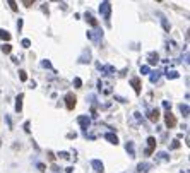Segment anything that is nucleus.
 <instances>
[{
    "mask_svg": "<svg viewBox=\"0 0 190 173\" xmlns=\"http://www.w3.org/2000/svg\"><path fill=\"white\" fill-rule=\"evenodd\" d=\"M99 12L104 17V21L110 22V17H112V5H110L108 2H103V4L99 5Z\"/></svg>",
    "mask_w": 190,
    "mask_h": 173,
    "instance_id": "nucleus-1",
    "label": "nucleus"
},
{
    "mask_svg": "<svg viewBox=\"0 0 190 173\" xmlns=\"http://www.w3.org/2000/svg\"><path fill=\"white\" fill-rule=\"evenodd\" d=\"M164 122H166L168 129H175L176 127V118H175V115L171 113V110H166V113H164Z\"/></svg>",
    "mask_w": 190,
    "mask_h": 173,
    "instance_id": "nucleus-2",
    "label": "nucleus"
},
{
    "mask_svg": "<svg viewBox=\"0 0 190 173\" xmlns=\"http://www.w3.org/2000/svg\"><path fill=\"white\" fill-rule=\"evenodd\" d=\"M75 105H77V98H75L74 93H67L65 94V106H67V110H74Z\"/></svg>",
    "mask_w": 190,
    "mask_h": 173,
    "instance_id": "nucleus-3",
    "label": "nucleus"
},
{
    "mask_svg": "<svg viewBox=\"0 0 190 173\" xmlns=\"http://www.w3.org/2000/svg\"><path fill=\"white\" fill-rule=\"evenodd\" d=\"M159 110H158V108H149V110H147V118H149L151 122H154V123H156L158 120H159Z\"/></svg>",
    "mask_w": 190,
    "mask_h": 173,
    "instance_id": "nucleus-4",
    "label": "nucleus"
},
{
    "mask_svg": "<svg viewBox=\"0 0 190 173\" xmlns=\"http://www.w3.org/2000/svg\"><path fill=\"white\" fill-rule=\"evenodd\" d=\"M156 147V137H147V149H146V156H151Z\"/></svg>",
    "mask_w": 190,
    "mask_h": 173,
    "instance_id": "nucleus-5",
    "label": "nucleus"
},
{
    "mask_svg": "<svg viewBox=\"0 0 190 173\" xmlns=\"http://www.w3.org/2000/svg\"><path fill=\"white\" fill-rule=\"evenodd\" d=\"M77 122H79V125H81L84 130H87V129H89V125H91V120H89L87 115H81V117L77 118Z\"/></svg>",
    "mask_w": 190,
    "mask_h": 173,
    "instance_id": "nucleus-6",
    "label": "nucleus"
},
{
    "mask_svg": "<svg viewBox=\"0 0 190 173\" xmlns=\"http://www.w3.org/2000/svg\"><path fill=\"white\" fill-rule=\"evenodd\" d=\"M130 84H132V88H134L135 94H141V88H142L141 79H139V77H132V79H130Z\"/></svg>",
    "mask_w": 190,
    "mask_h": 173,
    "instance_id": "nucleus-7",
    "label": "nucleus"
},
{
    "mask_svg": "<svg viewBox=\"0 0 190 173\" xmlns=\"http://www.w3.org/2000/svg\"><path fill=\"white\" fill-rule=\"evenodd\" d=\"M87 38L93 40L94 43H99L101 38H103V33H98V31H87Z\"/></svg>",
    "mask_w": 190,
    "mask_h": 173,
    "instance_id": "nucleus-8",
    "label": "nucleus"
},
{
    "mask_svg": "<svg viewBox=\"0 0 190 173\" xmlns=\"http://www.w3.org/2000/svg\"><path fill=\"white\" fill-rule=\"evenodd\" d=\"M79 62H81V63H89L91 62V52H89V50H84V52H82Z\"/></svg>",
    "mask_w": 190,
    "mask_h": 173,
    "instance_id": "nucleus-9",
    "label": "nucleus"
},
{
    "mask_svg": "<svg viewBox=\"0 0 190 173\" xmlns=\"http://www.w3.org/2000/svg\"><path fill=\"white\" fill-rule=\"evenodd\" d=\"M84 17H86V21L89 22V24H91V26H93V28H98V21H96V19H94V15L91 14L89 11H87L86 14H84Z\"/></svg>",
    "mask_w": 190,
    "mask_h": 173,
    "instance_id": "nucleus-10",
    "label": "nucleus"
},
{
    "mask_svg": "<svg viewBox=\"0 0 190 173\" xmlns=\"http://www.w3.org/2000/svg\"><path fill=\"white\" fill-rule=\"evenodd\" d=\"M23 100H24V94L21 93V94H17V98H15V111H21L23 110Z\"/></svg>",
    "mask_w": 190,
    "mask_h": 173,
    "instance_id": "nucleus-11",
    "label": "nucleus"
},
{
    "mask_svg": "<svg viewBox=\"0 0 190 173\" xmlns=\"http://www.w3.org/2000/svg\"><path fill=\"white\" fill-rule=\"evenodd\" d=\"M147 62H149L151 65H156V63L159 62V55H158V53H154V52H151L149 55H147Z\"/></svg>",
    "mask_w": 190,
    "mask_h": 173,
    "instance_id": "nucleus-12",
    "label": "nucleus"
},
{
    "mask_svg": "<svg viewBox=\"0 0 190 173\" xmlns=\"http://www.w3.org/2000/svg\"><path fill=\"white\" fill-rule=\"evenodd\" d=\"M91 165H93L94 171H98V173H101V171H103V170H104L103 163H101L99 159H93V161H91Z\"/></svg>",
    "mask_w": 190,
    "mask_h": 173,
    "instance_id": "nucleus-13",
    "label": "nucleus"
},
{
    "mask_svg": "<svg viewBox=\"0 0 190 173\" xmlns=\"http://www.w3.org/2000/svg\"><path fill=\"white\" fill-rule=\"evenodd\" d=\"M104 139H106V141H110V142H112V144H115V146L118 144V137H116L115 134H112V132H108V134H106V136H104Z\"/></svg>",
    "mask_w": 190,
    "mask_h": 173,
    "instance_id": "nucleus-14",
    "label": "nucleus"
},
{
    "mask_svg": "<svg viewBox=\"0 0 190 173\" xmlns=\"http://www.w3.org/2000/svg\"><path fill=\"white\" fill-rule=\"evenodd\" d=\"M127 153H129V154H130V158H134L135 156V149H134V142H132V141H129V142H127Z\"/></svg>",
    "mask_w": 190,
    "mask_h": 173,
    "instance_id": "nucleus-15",
    "label": "nucleus"
},
{
    "mask_svg": "<svg viewBox=\"0 0 190 173\" xmlns=\"http://www.w3.org/2000/svg\"><path fill=\"white\" fill-rule=\"evenodd\" d=\"M149 168H151V165H147V163H141V165L137 166V171L139 173H147Z\"/></svg>",
    "mask_w": 190,
    "mask_h": 173,
    "instance_id": "nucleus-16",
    "label": "nucleus"
},
{
    "mask_svg": "<svg viewBox=\"0 0 190 173\" xmlns=\"http://www.w3.org/2000/svg\"><path fill=\"white\" fill-rule=\"evenodd\" d=\"M159 17H161V24H163L164 31H166V33H170V29H171V26H170V22L166 21V17H164V15H159Z\"/></svg>",
    "mask_w": 190,
    "mask_h": 173,
    "instance_id": "nucleus-17",
    "label": "nucleus"
},
{
    "mask_svg": "<svg viewBox=\"0 0 190 173\" xmlns=\"http://www.w3.org/2000/svg\"><path fill=\"white\" fill-rule=\"evenodd\" d=\"M0 38H2V40H5V41H11V33H9V31H5V29H2V28H0Z\"/></svg>",
    "mask_w": 190,
    "mask_h": 173,
    "instance_id": "nucleus-18",
    "label": "nucleus"
},
{
    "mask_svg": "<svg viewBox=\"0 0 190 173\" xmlns=\"http://www.w3.org/2000/svg\"><path fill=\"white\" fill-rule=\"evenodd\" d=\"M0 50H2V52H4L5 55H9V53L12 52V46H11V45H9V43H4V45H2V46H0Z\"/></svg>",
    "mask_w": 190,
    "mask_h": 173,
    "instance_id": "nucleus-19",
    "label": "nucleus"
},
{
    "mask_svg": "<svg viewBox=\"0 0 190 173\" xmlns=\"http://www.w3.org/2000/svg\"><path fill=\"white\" fill-rule=\"evenodd\" d=\"M180 111L183 113V117H188V105H180Z\"/></svg>",
    "mask_w": 190,
    "mask_h": 173,
    "instance_id": "nucleus-20",
    "label": "nucleus"
},
{
    "mask_svg": "<svg viewBox=\"0 0 190 173\" xmlns=\"http://www.w3.org/2000/svg\"><path fill=\"white\" fill-rule=\"evenodd\" d=\"M166 77L168 79H176L178 77V72H176V70H170V72L166 74Z\"/></svg>",
    "mask_w": 190,
    "mask_h": 173,
    "instance_id": "nucleus-21",
    "label": "nucleus"
},
{
    "mask_svg": "<svg viewBox=\"0 0 190 173\" xmlns=\"http://www.w3.org/2000/svg\"><path fill=\"white\" fill-rule=\"evenodd\" d=\"M158 81H159V72H153V76H151V82L156 84Z\"/></svg>",
    "mask_w": 190,
    "mask_h": 173,
    "instance_id": "nucleus-22",
    "label": "nucleus"
},
{
    "mask_svg": "<svg viewBox=\"0 0 190 173\" xmlns=\"http://www.w3.org/2000/svg\"><path fill=\"white\" fill-rule=\"evenodd\" d=\"M7 2H9V5H11V9H12L14 12H17V11H19L17 4H15V0H7Z\"/></svg>",
    "mask_w": 190,
    "mask_h": 173,
    "instance_id": "nucleus-23",
    "label": "nucleus"
},
{
    "mask_svg": "<svg viewBox=\"0 0 190 173\" xmlns=\"http://www.w3.org/2000/svg\"><path fill=\"white\" fill-rule=\"evenodd\" d=\"M149 65H142L141 67V74H142V76H146V74H149Z\"/></svg>",
    "mask_w": 190,
    "mask_h": 173,
    "instance_id": "nucleus-24",
    "label": "nucleus"
},
{
    "mask_svg": "<svg viewBox=\"0 0 190 173\" xmlns=\"http://www.w3.org/2000/svg\"><path fill=\"white\" fill-rule=\"evenodd\" d=\"M19 79H21V81H27V76L24 70H19Z\"/></svg>",
    "mask_w": 190,
    "mask_h": 173,
    "instance_id": "nucleus-25",
    "label": "nucleus"
},
{
    "mask_svg": "<svg viewBox=\"0 0 190 173\" xmlns=\"http://www.w3.org/2000/svg\"><path fill=\"white\" fill-rule=\"evenodd\" d=\"M34 2H36V0H23V4L26 5V7H31V5L34 4Z\"/></svg>",
    "mask_w": 190,
    "mask_h": 173,
    "instance_id": "nucleus-26",
    "label": "nucleus"
},
{
    "mask_svg": "<svg viewBox=\"0 0 190 173\" xmlns=\"http://www.w3.org/2000/svg\"><path fill=\"white\" fill-rule=\"evenodd\" d=\"M178 147H180V141L175 139V141H173V144H171V149H178Z\"/></svg>",
    "mask_w": 190,
    "mask_h": 173,
    "instance_id": "nucleus-27",
    "label": "nucleus"
},
{
    "mask_svg": "<svg viewBox=\"0 0 190 173\" xmlns=\"http://www.w3.org/2000/svg\"><path fill=\"white\" fill-rule=\"evenodd\" d=\"M74 86H75V88H81V86H82V81H81L79 77H75V79H74Z\"/></svg>",
    "mask_w": 190,
    "mask_h": 173,
    "instance_id": "nucleus-28",
    "label": "nucleus"
},
{
    "mask_svg": "<svg viewBox=\"0 0 190 173\" xmlns=\"http://www.w3.org/2000/svg\"><path fill=\"white\" fill-rule=\"evenodd\" d=\"M158 156H159V159H161V161H166V159H168V154H166V153H159Z\"/></svg>",
    "mask_w": 190,
    "mask_h": 173,
    "instance_id": "nucleus-29",
    "label": "nucleus"
},
{
    "mask_svg": "<svg viewBox=\"0 0 190 173\" xmlns=\"http://www.w3.org/2000/svg\"><path fill=\"white\" fill-rule=\"evenodd\" d=\"M163 106L166 108V110H171V103H170V101H163Z\"/></svg>",
    "mask_w": 190,
    "mask_h": 173,
    "instance_id": "nucleus-30",
    "label": "nucleus"
},
{
    "mask_svg": "<svg viewBox=\"0 0 190 173\" xmlns=\"http://www.w3.org/2000/svg\"><path fill=\"white\" fill-rule=\"evenodd\" d=\"M23 46H24V48H29V46H31V41H29V40H23Z\"/></svg>",
    "mask_w": 190,
    "mask_h": 173,
    "instance_id": "nucleus-31",
    "label": "nucleus"
},
{
    "mask_svg": "<svg viewBox=\"0 0 190 173\" xmlns=\"http://www.w3.org/2000/svg\"><path fill=\"white\" fill-rule=\"evenodd\" d=\"M58 156H60V158H63V159L70 158V156H69V153H58Z\"/></svg>",
    "mask_w": 190,
    "mask_h": 173,
    "instance_id": "nucleus-32",
    "label": "nucleus"
},
{
    "mask_svg": "<svg viewBox=\"0 0 190 173\" xmlns=\"http://www.w3.org/2000/svg\"><path fill=\"white\" fill-rule=\"evenodd\" d=\"M38 168H40V171H45V170H46V166L43 165V163H38Z\"/></svg>",
    "mask_w": 190,
    "mask_h": 173,
    "instance_id": "nucleus-33",
    "label": "nucleus"
},
{
    "mask_svg": "<svg viewBox=\"0 0 190 173\" xmlns=\"http://www.w3.org/2000/svg\"><path fill=\"white\" fill-rule=\"evenodd\" d=\"M17 29L19 31L23 29V19H19V21H17Z\"/></svg>",
    "mask_w": 190,
    "mask_h": 173,
    "instance_id": "nucleus-34",
    "label": "nucleus"
},
{
    "mask_svg": "<svg viewBox=\"0 0 190 173\" xmlns=\"http://www.w3.org/2000/svg\"><path fill=\"white\" fill-rule=\"evenodd\" d=\"M41 65H43V67H52V63H50L48 60H45V62H41Z\"/></svg>",
    "mask_w": 190,
    "mask_h": 173,
    "instance_id": "nucleus-35",
    "label": "nucleus"
},
{
    "mask_svg": "<svg viewBox=\"0 0 190 173\" xmlns=\"http://www.w3.org/2000/svg\"><path fill=\"white\" fill-rule=\"evenodd\" d=\"M48 158H50V159H52V161H53V159H55V156H53V153H52V151H50V153H48Z\"/></svg>",
    "mask_w": 190,
    "mask_h": 173,
    "instance_id": "nucleus-36",
    "label": "nucleus"
},
{
    "mask_svg": "<svg viewBox=\"0 0 190 173\" xmlns=\"http://www.w3.org/2000/svg\"><path fill=\"white\" fill-rule=\"evenodd\" d=\"M0 146H2V141H0Z\"/></svg>",
    "mask_w": 190,
    "mask_h": 173,
    "instance_id": "nucleus-37",
    "label": "nucleus"
},
{
    "mask_svg": "<svg viewBox=\"0 0 190 173\" xmlns=\"http://www.w3.org/2000/svg\"><path fill=\"white\" fill-rule=\"evenodd\" d=\"M156 2H161V0H156Z\"/></svg>",
    "mask_w": 190,
    "mask_h": 173,
    "instance_id": "nucleus-38",
    "label": "nucleus"
}]
</instances>
